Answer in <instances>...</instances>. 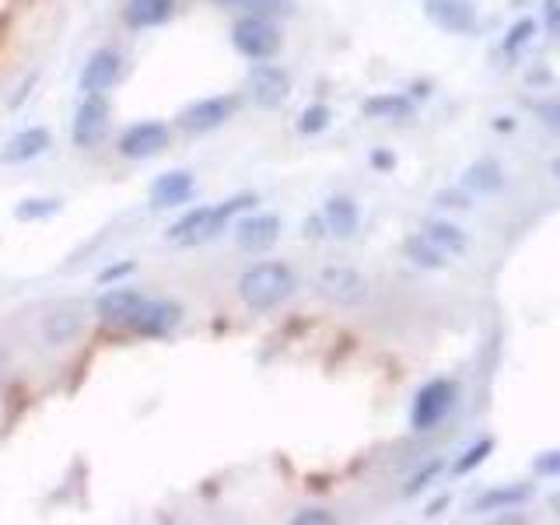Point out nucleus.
I'll list each match as a JSON object with an SVG mask.
<instances>
[{"label":"nucleus","instance_id":"obj_33","mask_svg":"<svg viewBox=\"0 0 560 525\" xmlns=\"http://www.w3.org/2000/svg\"><path fill=\"white\" fill-rule=\"evenodd\" d=\"M332 515L323 512V508H305V512H298L294 515V525H329Z\"/></svg>","mask_w":560,"mask_h":525},{"label":"nucleus","instance_id":"obj_37","mask_svg":"<svg viewBox=\"0 0 560 525\" xmlns=\"http://www.w3.org/2000/svg\"><path fill=\"white\" fill-rule=\"evenodd\" d=\"M372 165H375V168H393V165H396V158H393L389 151H375V154H372Z\"/></svg>","mask_w":560,"mask_h":525},{"label":"nucleus","instance_id":"obj_5","mask_svg":"<svg viewBox=\"0 0 560 525\" xmlns=\"http://www.w3.org/2000/svg\"><path fill=\"white\" fill-rule=\"evenodd\" d=\"M179 323H183V308L175 302H168V298H144L122 326H127L130 332H137V337L162 340Z\"/></svg>","mask_w":560,"mask_h":525},{"label":"nucleus","instance_id":"obj_7","mask_svg":"<svg viewBox=\"0 0 560 525\" xmlns=\"http://www.w3.org/2000/svg\"><path fill=\"white\" fill-rule=\"evenodd\" d=\"M168 127L158 119H140L133 122V127H127L119 133V154L130 158V162H148V158L162 154L168 148Z\"/></svg>","mask_w":560,"mask_h":525},{"label":"nucleus","instance_id":"obj_29","mask_svg":"<svg viewBox=\"0 0 560 525\" xmlns=\"http://www.w3.org/2000/svg\"><path fill=\"white\" fill-rule=\"evenodd\" d=\"M438 472H442V463H431V466H424V469L417 472V477H410V483H407V487H402V494H407V498L420 494V490H424V487H428V483L438 477Z\"/></svg>","mask_w":560,"mask_h":525},{"label":"nucleus","instance_id":"obj_23","mask_svg":"<svg viewBox=\"0 0 560 525\" xmlns=\"http://www.w3.org/2000/svg\"><path fill=\"white\" fill-rule=\"evenodd\" d=\"M413 113V102L407 95H375L364 102V116L372 119H407Z\"/></svg>","mask_w":560,"mask_h":525},{"label":"nucleus","instance_id":"obj_34","mask_svg":"<svg viewBox=\"0 0 560 525\" xmlns=\"http://www.w3.org/2000/svg\"><path fill=\"white\" fill-rule=\"evenodd\" d=\"M547 28L550 35H560V0H547Z\"/></svg>","mask_w":560,"mask_h":525},{"label":"nucleus","instance_id":"obj_36","mask_svg":"<svg viewBox=\"0 0 560 525\" xmlns=\"http://www.w3.org/2000/svg\"><path fill=\"white\" fill-rule=\"evenodd\" d=\"M438 203L442 207H469V197H463V192H442Z\"/></svg>","mask_w":560,"mask_h":525},{"label":"nucleus","instance_id":"obj_6","mask_svg":"<svg viewBox=\"0 0 560 525\" xmlns=\"http://www.w3.org/2000/svg\"><path fill=\"white\" fill-rule=\"evenodd\" d=\"M105 130H109V98L105 95H84L74 109V122H70V140L81 151H92L102 144Z\"/></svg>","mask_w":560,"mask_h":525},{"label":"nucleus","instance_id":"obj_35","mask_svg":"<svg viewBox=\"0 0 560 525\" xmlns=\"http://www.w3.org/2000/svg\"><path fill=\"white\" fill-rule=\"evenodd\" d=\"M127 273H133V262H119V267H113V270H105V273H102V284H113V280L127 277Z\"/></svg>","mask_w":560,"mask_h":525},{"label":"nucleus","instance_id":"obj_1","mask_svg":"<svg viewBox=\"0 0 560 525\" xmlns=\"http://www.w3.org/2000/svg\"><path fill=\"white\" fill-rule=\"evenodd\" d=\"M249 207H256V192H242V197H228L224 203L214 207H192L179 221L168 224L165 238L172 245H203L214 235H221L228 224H232L238 214H245Z\"/></svg>","mask_w":560,"mask_h":525},{"label":"nucleus","instance_id":"obj_22","mask_svg":"<svg viewBox=\"0 0 560 525\" xmlns=\"http://www.w3.org/2000/svg\"><path fill=\"white\" fill-rule=\"evenodd\" d=\"M424 235L431 238V242H438L442 249L455 259V256H463L466 253V245H469V238H466V232L459 224H448V221H431V224H424Z\"/></svg>","mask_w":560,"mask_h":525},{"label":"nucleus","instance_id":"obj_39","mask_svg":"<svg viewBox=\"0 0 560 525\" xmlns=\"http://www.w3.org/2000/svg\"><path fill=\"white\" fill-rule=\"evenodd\" d=\"M445 504H448V498H438V501H434V504L428 508V515H438V512H442Z\"/></svg>","mask_w":560,"mask_h":525},{"label":"nucleus","instance_id":"obj_2","mask_svg":"<svg viewBox=\"0 0 560 525\" xmlns=\"http://www.w3.org/2000/svg\"><path fill=\"white\" fill-rule=\"evenodd\" d=\"M294 291H298V273L280 259L256 262V267H249L238 277V298L253 312H270L277 305H284Z\"/></svg>","mask_w":560,"mask_h":525},{"label":"nucleus","instance_id":"obj_42","mask_svg":"<svg viewBox=\"0 0 560 525\" xmlns=\"http://www.w3.org/2000/svg\"><path fill=\"white\" fill-rule=\"evenodd\" d=\"M0 393H4V375H0Z\"/></svg>","mask_w":560,"mask_h":525},{"label":"nucleus","instance_id":"obj_30","mask_svg":"<svg viewBox=\"0 0 560 525\" xmlns=\"http://www.w3.org/2000/svg\"><path fill=\"white\" fill-rule=\"evenodd\" d=\"M294 0H245L253 14H288Z\"/></svg>","mask_w":560,"mask_h":525},{"label":"nucleus","instance_id":"obj_40","mask_svg":"<svg viewBox=\"0 0 560 525\" xmlns=\"http://www.w3.org/2000/svg\"><path fill=\"white\" fill-rule=\"evenodd\" d=\"M214 4H224V8H242L245 0H214Z\"/></svg>","mask_w":560,"mask_h":525},{"label":"nucleus","instance_id":"obj_11","mask_svg":"<svg viewBox=\"0 0 560 525\" xmlns=\"http://www.w3.org/2000/svg\"><path fill=\"white\" fill-rule=\"evenodd\" d=\"M315 284L337 305H361L368 298V280L350 267H326L315 277Z\"/></svg>","mask_w":560,"mask_h":525},{"label":"nucleus","instance_id":"obj_17","mask_svg":"<svg viewBox=\"0 0 560 525\" xmlns=\"http://www.w3.org/2000/svg\"><path fill=\"white\" fill-rule=\"evenodd\" d=\"M323 221H326V232L332 238H354L358 228H361V210L354 200L347 197H332L323 203Z\"/></svg>","mask_w":560,"mask_h":525},{"label":"nucleus","instance_id":"obj_26","mask_svg":"<svg viewBox=\"0 0 560 525\" xmlns=\"http://www.w3.org/2000/svg\"><path fill=\"white\" fill-rule=\"evenodd\" d=\"M490 452H494V438H480V442L477 445H469L463 455H459V459H455V472H459V477H463V472H472V469H477L483 459H487V455Z\"/></svg>","mask_w":560,"mask_h":525},{"label":"nucleus","instance_id":"obj_20","mask_svg":"<svg viewBox=\"0 0 560 525\" xmlns=\"http://www.w3.org/2000/svg\"><path fill=\"white\" fill-rule=\"evenodd\" d=\"M81 329H84L81 312H52L43 323V340L49 347H67V343H74V337H81Z\"/></svg>","mask_w":560,"mask_h":525},{"label":"nucleus","instance_id":"obj_13","mask_svg":"<svg viewBox=\"0 0 560 525\" xmlns=\"http://www.w3.org/2000/svg\"><path fill=\"white\" fill-rule=\"evenodd\" d=\"M280 238V218L277 214H249L235 224V242L245 253H262Z\"/></svg>","mask_w":560,"mask_h":525},{"label":"nucleus","instance_id":"obj_32","mask_svg":"<svg viewBox=\"0 0 560 525\" xmlns=\"http://www.w3.org/2000/svg\"><path fill=\"white\" fill-rule=\"evenodd\" d=\"M536 116H539V122L547 130L560 133V102H542V105H536Z\"/></svg>","mask_w":560,"mask_h":525},{"label":"nucleus","instance_id":"obj_9","mask_svg":"<svg viewBox=\"0 0 560 525\" xmlns=\"http://www.w3.org/2000/svg\"><path fill=\"white\" fill-rule=\"evenodd\" d=\"M424 14L448 35H472L480 28V14L472 0H424Z\"/></svg>","mask_w":560,"mask_h":525},{"label":"nucleus","instance_id":"obj_28","mask_svg":"<svg viewBox=\"0 0 560 525\" xmlns=\"http://www.w3.org/2000/svg\"><path fill=\"white\" fill-rule=\"evenodd\" d=\"M329 119H332V113L326 109V105H308V109L302 113V119H298V130L302 133H323L326 127H329Z\"/></svg>","mask_w":560,"mask_h":525},{"label":"nucleus","instance_id":"obj_31","mask_svg":"<svg viewBox=\"0 0 560 525\" xmlns=\"http://www.w3.org/2000/svg\"><path fill=\"white\" fill-rule=\"evenodd\" d=\"M533 469L539 477H560V452H539L533 459Z\"/></svg>","mask_w":560,"mask_h":525},{"label":"nucleus","instance_id":"obj_27","mask_svg":"<svg viewBox=\"0 0 560 525\" xmlns=\"http://www.w3.org/2000/svg\"><path fill=\"white\" fill-rule=\"evenodd\" d=\"M533 35H536V22H533V18H522V22H515L512 32L504 35V52H508V57H515V52H518L525 43H529Z\"/></svg>","mask_w":560,"mask_h":525},{"label":"nucleus","instance_id":"obj_25","mask_svg":"<svg viewBox=\"0 0 560 525\" xmlns=\"http://www.w3.org/2000/svg\"><path fill=\"white\" fill-rule=\"evenodd\" d=\"M52 214H60V200L35 197V200H22V203L14 207L18 221H43V218H52Z\"/></svg>","mask_w":560,"mask_h":525},{"label":"nucleus","instance_id":"obj_8","mask_svg":"<svg viewBox=\"0 0 560 525\" xmlns=\"http://www.w3.org/2000/svg\"><path fill=\"white\" fill-rule=\"evenodd\" d=\"M235 109H238L235 95H210V98L192 102L179 122H183L186 133H210V130L224 127V122L235 116Z\"/></svg>","mask_w":560,"mask_h":525},{"label":"nucleus","instance_id":"obj_21","mask_svg":"<svg viewBox=\"0 0 560 525\" xmlns=\"http://www.w3.org/2000/svg\"><path fill=\"white\" fill-rule=\"evenodd\" d=\"M501 186H504V172L498 162H490V158H480V162L469 165L463 175V189L477 192V197H483V192H498Z\"/></svg>","mask_w":560,"mask_h":525},{"label":"nucleus","instance_id":"obj_24","mask_svg":"<svg viewBox=\"0 0 560 525\" xmlns=\"http://www.w3.org/2000/svg\"><path fill=\"white\" fill-rule=\"evenodd\" d=\"M533 498V487H498V490H487V494L477 501L480 512H494V508H512V504H525Z\"/></svg>","mask_w":560,"mask_h":525},{"label":"nucleus","instance_id":"obj_10","mask_svg":"<svg viewBox=\"0 0 560 525\" xmlns=\"http://www.w3.org/2000/svg\"><path fill=\"white\" fill-rule=\"evenodd\" d=\"M249 98L262 109H277L291 98V74L277 63H259L249 74Z\"/></svg>","mask_w":560,"mask_h":525},{"label":"nucleus","instance_id":"obj_15","mask_svg":"<svg viewBox=\"0 0 560 525\" xmlns=\"http://www.w3.org/2000/svg\"><path fill=\"white\" fill-rule=\"evenodd\" d=\"M192 189H197V179H192L189 172H165L158 175V179L151 183V207H183Z\"/></svg>","mask_w":560,"mask_h":525},{"label":"nucleus","instance_id":"obj_18","mask_svg":"<svg viewBox=\"0 0 560 525\" xmlns=\"http://www.w3.org/2000/svg\"><path fill=\"white\" fill-rule=\"evenodd\" d=\"M175 14V0H127L122 22L130 28H158Z\"/></svg>","mask_w":560,"mask_h":525},{"label":"nucleus","instance_id":"obj_14","mask_svg":"<svg viewBox=\"0 0 560 525\" xmlns=\"http://www.w3.org/2000/svg\"><path fill=\"white\" fill-rule=\"evenodd\" d=\"M52 144V133L46 127H28L22 133H14L8 140V148L0 151V162L4 165H25V162H35L39 154H46Z\"/></svg>","mask_w":560,"mask_h":525},{"label":"nucleus","instance_id":"obj_19","mask_svg":"<svg viewBox=\"0 0 560 525\" xmlns=\"http://www.w3.org/2000/svg\"><path fill=\"white\" fill-rule=\"evenodd\" d=\"M402 253H407V259L420 270H445L452 262V256L438 242H431L424 232H417V235H410L407 242H402Z\"/></svg>","mask_w":560,"mask_h":525},{"label":"nucleus","instance_id":"obj_12","mask_svg":"<svg viewBox=\"0 0 560 525\" xmlns=\"http://www.w3.org/2000/svg\"><path fill=\"white\" fill-rule=\"evenodd\" d=\"M122 74V57L116 49H95L92 57H88L84 70H81V92L84 95H105L109 88L119 81Z\"/></svg>","mask_w":560,"mask_h":525},{"label":"nucleus","instance_id":"obj_16","mask_svg":"<svg viewBox=\"0 0 560 525\" xmlns=\"http://www.w3.org/2000/svg\"><path fill=\"white\" fill-rule=\"evenodd\" d=\"M144 302V294H140L137 288H130V284H116V288H109V291H102V298L95 302V312L102 315L105 323H127L130 315H133V308Z\"/></svg>","mask_w":560,"mask_h":525},{"label":"nucleus","instance_id":"obj_4","mask_svg":"<svg viewBox=\"0 0 560 525\" xmlns=\"http://www.w3.org/2000/svg\"><path fill=\"white\" fill-rule=\"evenodd\" d=\"M232 46L249 60H273L280 52V28L267 14H245L232 25Z\"/></svg>","mask_w":560,"mask_h":525},{"label":"nucleus","instance_id":"obj_41","mask_svg":"<svg viewBox=\"0 0 560 525\" xmlns=\"http://www.w3.org/2000/svg\"><path fill=\"white\" fill-rule=\"evenodd\" d=\"M553 172H557V175H560V158H557V162H553Z\"/></svg>","mask_w":560,"mask_h":525},{"label":"nucleus","instance_id":"obj_38","mask_svg":"<svg viewBox=\"0 0 560 525\" xmlns=\"http://www.w3.org/2000/svg\"><path fill=\"white\" fill-rule=\"evenodd\" d=\"M323 232H326V221H323V214H319V218H312V221H305V235L319 238Z\"/></svg>","mask_w":560,"mask_h":525},{"label":"nucleus","instance_id":"obj_3","mask_svg":"<svg viewBox=\"0 0 560 525\" xmlns=\"http://www.w3.org/2000/svg\"><path fill=\"white\" fill-rule=\"evenodd\" d=\"M455 399H459V385L452 378H431L424 389L413 396V407H410V428L413 431H434L442 420L452 413Z\"/></svg>","mask_w":560,"mask_h":525}]
</instances>
